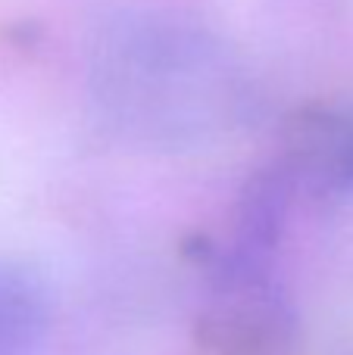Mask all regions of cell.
I'll return each instance as SVG.
<instances>
[{"label":"cell","instance_id":"obj_2","mask_svg":"<svg viewBox=\"0 0 353 355\" xmlns=\"http://www.w3.org/2000/svg\"><path fill=\"white\" fill-rule=\"evenodd\" d=\"M275 246L235 237L213 262L197 331L213 355H294L300 318L275 275Z\"/></svg>","mask_w":353,"mask_h":355},{"label":"cell","instance_id":"obj_1","mask_svg":"<svg viewBox=\"0 0 353 355\" xmlns=\"http://www.w3.org/2000/svg\"><path fill=\"white\" fill-rule=\"evenodd\" d=\"M100 97L125 125L154 137H185L229 103L231 75L210 37L179 22L122 25L97 60Z\"/></svg>","mask_w":353,"mask_h":355},{"label":"cell","instance_id":"obj_4","mask_svg":"<svg viewBox=\"0 0 353 355\" xmlns=\"http://www.w3.org/2000/svg\"><path fill=\"white\" fill-rule=\"evenodd\" d=\"M50 331V296L31 268L0 259V355H41Z\"/></svg>","mask_w":353,"mask_h":355},{"label":"cell","instance_id":"obj_3","mask_svg":"<svg viewBox=\"0 0 353 355\" xmlns=\"http://www.w3.org/2000/svg\"><path fill=\"white\" fill-rule=\"evenodd\" d=\"M275 172L294 190L322 200L353 196V100L310 110L291 125Z\"/></svg>","mask_w":353,"mask_h":355}]
</instances>
